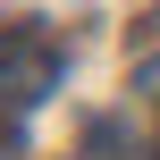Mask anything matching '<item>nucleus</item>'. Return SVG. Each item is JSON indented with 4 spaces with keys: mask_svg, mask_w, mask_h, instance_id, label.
Wrapping results in <instances>:
<instances>
[{
    "mask_svg": "<svg viewBox=\"0 0 160 160\" xmlns=\"http://www.w3.org/2000/svg\"><path fill=\"white\" fill-rule=\"evenodd\" d=\"M51 93H59V51L42 34H25V25H0V101L8 110H34Z\"/></svg>",
    "mask_w": 160,
    "mask_h": 160,
    "instance_id": "obj_1",
    "label": "nucleus"
},
{
    "mask_svg": "<svg viewBox=\"0 0 160 160\" xmlns=\"http://www.w3.org/2000/svg\"><path fill=\"white\" fill-rule=\"evenodd\" d=\"M0 152H17V135H8V118H0Z\"/></svg>",
    "mask_w": 160,
    "mask_h": 160,
    "instance_id": "obj_2",
    "label": "nucleus"
}]
</instances>
